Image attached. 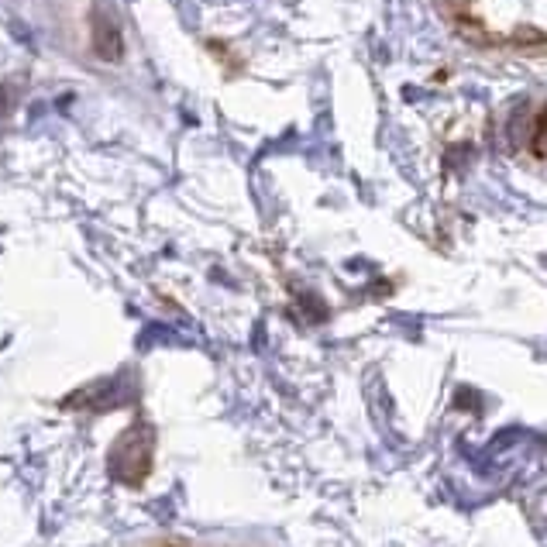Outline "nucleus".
I'll return each mask as SVG.
<instances>
[{"label": "nucleus", "instance_id": "f257e3e1", "mask_svg": "<svg viewBox=\"0 0 547 547\" xmlns=\"http://www.w3.org/2000/svg\"><path fill=\"white\" fill-rule=\"evenodd\" d=\"M472 35L499 45L547 42V0H444Z\"/></svg>", "mask_w": 547, "mask_h": 547}]
</instances>
